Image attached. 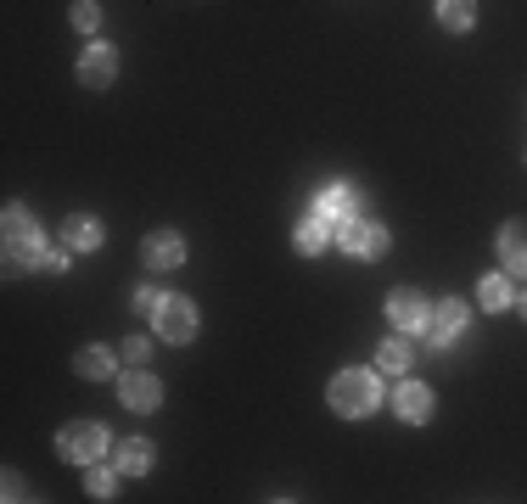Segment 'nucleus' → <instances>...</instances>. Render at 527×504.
<instances>
[{"label":"nucleus","instance_id":"f03ea898","mask_svg":"<svg viewBox=\"0 0 527 504\" xmlns=\"http://www.w3.org/2000/svg\"><path fill=\"white\" fill-rule=\"evenodd\" d=\"M57 448H62V460H73V465H96L101 448H107V426L101 420H73V426H62Z\"/></svg>","mask_w":527,"mask_h":504},{"label":"nucleus","instance_id":"423d86ee","mask_svg":"<svg viewBox=\"0 0 527 504\" xmlns=\"http://www.w3.org/2000/svg\"><path fill=\"white\" fill-rule=\"evenodd\" d=\"M314 213H320L331 230H342V224L359 219V196L348 191V185H326V191H320V202H314Z\"/></svg>","mask_w":527,"mask_h":504},{"label":"nucleus","instance_id":"39448f33","mask_svg":"<svg viewBox=\"0 0 527 504\" xmlns=\"http://www.w3.org/2000/svg\"><path fill=\"white\" fill-rule=\"evenodd\" d=\"M337 241H342L348 258H382V252H387V224L354 219V224H342V230H337Z\"/></svg>","mask_w":527,"mask_h":504},{"label":"nucleus","instance_id":"f3484780","mask_svg":"<svg viewBox=\"0 0 527 504\" xmlns=\"http://www.w3.org/2000/svg\"><path fill=\"white\" fill-rule=\"evenodd\" d=\"M410 364H415L410 342H382V348H376V370H387V376H404Z\"/></svg>","mask_w":527,"mask_h":504},{"label":"nucleus","instance_id":"9d476101","mask_svg":"<svg viewBox=\"0 0 527 504\" xmlns=\"http://www.w3.org/2000/svg\"><path fill=\"white\" fill-rule=\"evenodd\" d=\"M499 264L511 269V275H527V219L499 230Z\"/></svg>","mask_w":527,"mask_h":504},{"label":"nucleus","instance_id":"ddd939ff","mask_svg":"<svg viewBox=\"0 0 527 504\" xmlns=\"http://www.w3.org/2000/svg\"><path fill=\"white\" fill-rule=\"evenodd\" d=\"M45 241H40V230L34 236H6V264L12 269H34V264H45Z\"/></svg>","mask_w":527,"mask_h":504},{"label":"nucleus","instance_id":"4468645a","mask_svg":"<svg viewBox=\"0 0 527 504\" xmlns=\"http://www.w3.org/2000/svg\"><path fill=\"white\" fill-rule=\"evenodd\" d=\"M326 241H331V224L320 219V213H309V219L292 230V247L303 252V258H314V252H326Z\"/></svg>","mask_w":527,"mask_h":504},{"label":"nucleus","instance_id":"bb28decb","mask_svg":"<svg viewBox=\"0 0 527 504\" xmlns=\"http://www.w3.org/2000/svg\"><path fill=\"white\" fill-rule=\"evenodd\" d=\"M522 314H527V297H522Z\"/></svg>","mask_w":527,"mask_h":504},{"label":"nucleus","instance_id":"f8f14e48","mask_svg":"<svg viewBox=\"0 0 527 504\" xmlns=\"http://www.w3.org/2000/svg\"><path fill=\"white\" fill-rule=\"evenodd\" d=\"M118 392H124V404H129V409H141V415H146V409H157V398H163V387H157V376H146V370H135V376H124V387H118Z\"/></svg>","mask_w":527,"mask_h":504},{"label":"nucleus","instance_id":"aec40b11","mask_svg":"<svg viewBox=\"0 0 527 504\" xmlns=\"http://www.w3.org/2000/svg\"><path fill=\"white\" fill-rule=\"evenodd\" d=\"M477 297H483V308H505V303H511V286H505V275H488Z\"/></svg>","mask_w":527,"mask_h":504},{"label":"nucleus","instance_id":"412c9836","mask_svg":"<svg viewBox=\"0 0 527 504\" xmlns=\"http://www.w3.org/2000/svg\"><path fill=\"white\" fill-rule=\"evenodd\" d=\"M34 230H40V224L29 219V208H17L12 202V208H6V236H34Z\"/></svg>","mask_w":527,"mask_h":504},{"label":"nucleus","instance_id":"1a4fd4ad","mask_svg":"<svg viewBox=\"0 0 527 504\" xmlns=\"http://www.w3.org/2000/svg\"><path fill=\"white\" fill-rule=\"evenodd\" d=\"M146 269H180L186 264V241L169 236V230H157V236H146Z\"/></svg>","mask_w":527,"mask_h":504},{"label":"nucleus","instance_id":"a211bd4d","mask_svg":"<svg viewBox=\"0 0 527 504\" xmlns=\"http://www.w3.org/2000/svg\"><path fill=\"white\" fill-rule=\"evenodd\" d=\"M79 376L107 381V376H113V348H85V353H79Z\"/></svg>","mask_w":527,"mask_h":504},{"label":"nucleus","instance_id":"5701e85b","mask_svg":"<svg viewBox=\"0 0 527 504\" xmlns=\"http://www.w3.org/2000/svg\"><path fill=\"white\" fill-rule=\"evenodd\" d=\"M90 493H96V499H113L118 493V471H90Z\"/></svg>","mask_w":527,"mask_h":504},{"label":"nucleus","instance_id":"4be33fe9","mask_svg":"<svg viewBox=\"0 0 527 504\" xmlns=\"http://www.w3.org/2000/svg\"><path fill=\"white\" fill-rule=\"evenodd\" d=\"M96 23H101V6H96V0H73V28H85V34H90Z\"/></svg>","mask_w":527,"mask_h":504},{"label":"nucleus","instance_id":"20e7f679","mask_svg":"<svg viewBox=\"0 0 527 504\" xmlns=\"http://www.w3.org/2000/svg\"><path fill=\"white\" fill-rule=\"evenodd\" d=\"M152 325H157L163 342H191V336H197V308H191L186 297H163L157 314H152Z\"/></svg>","mask_w":527,"mask_h":504},{"label":"nucleus","instance_id":"dca6fc26","mask_svg":"<svg viewBox=\"0 0 527 504\" xmlns=\"http://www.w3.org/2000/svg\"><path fill=\"white\" fill-rule=\"evenodd\" d=\"M118 471H129V476L152 471V443H146V437H129V443L118 448Z\"/></svg>","mask_w":527,"mask_h":504},{"label":"nucleus","instance_id":"9b49d317","mask_svg":"<svg viewBox=\"0 0 527 504\" xmlns=\"http://www.w3.org/2000/svg\"><path fill=\"white\" fill-rule=\"evenodd\" d=\"M393 409H399V415L410 420V426H421V420L432 415V392L421 387V381H404V387L393 392Z\"/></svg>","mask_w":527,"mask_h":504},{"label":"nucleus","instance_id":"a878e982","mask_svg":"<svg viewBox=\"0 0 527 504\" xmlns=\"http://www.w3.org/2000/svg\"><path fill=\"white\" fill-rule=\"evenodd\" d=\"M124 359H146V336H129V342H124Z\"/></svg>","mask_w":527,"mask_h":504},{"label":"nucleus","instance_id":"7ed1b4c3","mask_svg":"<svg viewBox=\"0 0 527 504\" xmlns=\"http://www.w3.org/2000/svg\"><path fill=\"white\" fill-rule=\"evenodd\" d=\"M466 303H455V297H443L438 308H427V325H421V331H427V342L432 348H449V342H460V336H466Z\"/></svg>","mask_w":527,"mask_h":504},{"label":"nucleus","instance_id":"6e6552de","mask_svg":"<svg viewBox=\"0 0 527 504\" xmlns=\"http://www.w3.org/2000/svg\"><path fill=\"white\" fill-rule=\"evenodd\" d=\"M387 320L399 325V331H421V325H427V297L410 292V286L393 292V297H387Z\"/></svg>","mask_w":527,"mask_h":504},{"label":"nucleus","instance_id":"2eb2a0df","mask_svg":"<svg viewBox=\"0 0 527 504\" xmlns=\"http://www.w3.org/2000/svg\"><path fill=\"white\" fill-rule=\"evenodd\" d=\"M62 247H68V252H90V247H101V224L90 219V213H73L68 230H62Z\"/></svg>","mask_w":527,"mask_h":504},{"label":"nucleus","instance_id":"6ab92c4d","mask_svg":"<svg viewBox=\"0 0 527 504\" xmlns=\"http://www.w3.org/2000/svg\"><path fill=\"white\" fill-rule=\"evenodd\" d=\"M471 17H477L471 0H438V23L443 28H471Z\"/></svg>","mask_w":527,"mask_h":504},{"label":"nucleus","instance_id":"b1692460","mask_svg":"<svg viewBox=\"0 0 527 504\" xmlns=\"http://www.w3.org/2000/svg\"><path fill=\"white\" fill-rule=\"evenodd\" d=\"M157 303H163V297H157L152 286H141V292H135V308H141V314H157Z\"/></svg>","mask_w":527,"mask_h":504},{"label":"nucleus","instance_id":"f257e3e1","mask_svg":"<svg viewBox=\"0 0 527 504\" xmlns=\"http://www.w3.org/2000/svg\"><path fill=\"white\" fill-rule=\"evenodd\" d=\"M382 404V387H376L371 370H342L337 381H331V409L337 415H371V409Z\"/></svg>","mask_w":527,"mask_h":504},{"label":"nucleus","instance_id":"0eeeda50","mask_svg":"<svg viewBox=\"0 0 527 504\" xmlns=\"http://www.w3.org/2000/svg\"><path fill=\"white\" fill-rule=\"evenodd\" d=\"M113 73H118L113 45H90V51L79 56V84H85V90H107V84H113Z\"/></svg>","mask_w":527,"mask_h":504},{"label":"nucleus","instance_id":"393cba45","mask_svg":"<svg viewBox=\"0 0 527 504\" xmlns=\"http://www.w3.org/2000/svg\"><path fill=\"white\" fill-rule=\"evenodd\" d=\"M40 269H51V275H62V269H68V247L62 252H45V264Z\"/></svg>","mask_w":527,"mask_h":504}]
</instances>
